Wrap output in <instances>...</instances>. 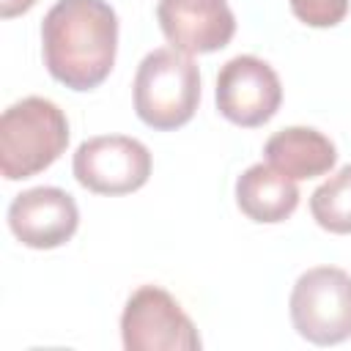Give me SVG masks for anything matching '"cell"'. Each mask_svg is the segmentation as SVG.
<instances>
[{
  "mask_svg": "<svg viewBox=\"0 0 351 351\" xmlns=\"http://www.w3.org/2000/svg\"><path fill=\"white\" fill-rule=\"evenodd\" d=\"M118 49V16L104 0H58L41 22L47 71L71 90L107 80Z\"/></svg>",
  "mask_w": 351,
  "mask_h": 351,
  "instance_id": "obj_1",
  "label": "cell"
},
{
  "mask_svg": "<svg viewBox=\"0 0 351 351\" xmlns=\"http://www.w3.org/2000/svg\"><path fill=\"white\" fill-rule=\"evenodd\" d=\"M69 145L63 110L41 96L14 101L0 118V173L8 181L47 170Z\"/></svg>",
  "mask_w": 351,
  "mask_h": 351,
  "instance_id": "obj_2",
  "label": "cell"
},
{
  "mask_svg": "<svg viewBox=\"0 0 351 351\" xmlns=\"http://www.w3.org/2000/svg\"><path fill=\"white\" fill-rule=\"evenodd\" d=\"M200 101V71L192 55L162 47L148 52L134 74L137 118L159 132H170L192 121Z\"/></svg>",
  "mask_w": 351,
  "mask_h": 351,
  "instance_id": "obj_3",
  "label": "cell"
},
{
  "mask_svg": "<svg viewBox=\"0 0 351 351\" xmlns=\"http://www.w3.org/2000/svg\"><path fill=\"white\" fill-rule=\"evenodd\" d=\"M293 329L315 343L335 346L351 337V274L337 266L307 269L291 291Z\"/></svg>",
  "mask_w": 351,
  "mask_h": 351,
  "instance_id": "obj_4",
  "label": "cell"
},
{
  "mask_svg": "<svg viewBox=\"0 0 351 351\" xmlns=\"http://www.w3.org/2000/svg\"><path fill=\"white\" fill-rule=\"evenodd\" d=\"M126 351H197L200 335L181 304L159 285H140L121 315Z\"/></svg>",
  "mask_w": 351,
  "mask_h": 351,
  "instance_id": "obj_5",
  "label": "cell"
},
{
  "mask_svg": "<svg viewBox=\"0 0 351 351\" xmlns=\"http://www.w3.org/2000/svg\"><path fill=\"white\" fill-rule=\"evenodd\" d=\"M80 186L96 195H129L151 176L148 148L126 134H101L80 143L71 162Z\"/></svg>",
  "mask_w": 351,
  "mask_h": 351,
  "instance_id": "obj_6",
  "label": "cell"
},
{
  "mask_svg": "<svg viewBox=\"0 0 351 351\" xmlns=\"http://www.w3.org/2000/svg\"><path fill=\"white\" fill-rule=\"evenodd\" d=\"M282 101V85L277 71L255 58L236 55L217 74V107L239 126H263Z\"/></svg>",
  "mask_w": 351,
  "mask_h": 351,
  "instance_id": "obj_7",
  "label": "cell"
},
{
  "mask_svg": "<svg viewBox=\"0 0 351 351\" xmlns=\"http://www.w3.org/2000/svg\"><path fill=\"white\" fill-rule=\"evenodd\" d=\"M80 225L74 197L60 186H33L8 206L11 233L33 250H55L66 244Z\"/></svg>",
  "mask_w": 351,
  "mask_h": 351,
  "instance_id": "obj_8",
  "label": "cell"
},
{
  "mask_svg": "<svg viewBox=\"0 0 351 351\" xmlns=\"http://www.w3.org/2000/svg\"><path fill=\"white\" fill-rule=\"evenodd\" d=\"M156 19L165 38L186 55L217 52L236 33L228 0H159Z\"/></svg>",
  "mask_w": 351,
  "mask_h": 351,
  "instance_id": "obj_9",
  "label": "cell"
},
{
  "mask_svg": "<svg viewBox=\"0 0 351 351\" xmlns=\"http://www.w3.org/2000/svg\"><path fill=\"white\" fill-rule=\"evenodd\" d=\"M266 162L288 178H315L335 167V143L310 126H288L274 132L263 145Z\"/></svg>",
  "mask_w": 351,
  "mask_h": 351,
  "instance_id": "obj_10",
  "label": "cell"
},
{
  "mask_svg": "<svg viewBox=\"0 0 351 351\" xmlns=\"http://www.w3.org/2000/svg\"><path fill=\"white\" fill-rule=\"evenodd\" d=\"M236 203L252 222H282L299 206V186L285 173L274 170L269 162L247 167L236 178Z\"/></svg>",
  "mask_w": 351,
  "mask_h": 351,
  "instance_id": "obj_11",
  "label": "cell"
},
{
  "mask_svg": "<svg viewBox=\"0 0 351 351\" xmlns=\"http://www.w3.org/2000/svg\"><path fill=\"white\" fill-rule=\"evenodd\" d=\"M310 214L329 233H351V165L340 167L310 195Z\"/></svg>",
  "mask_w": 351,
  "mask_h": 351,
  "instance_id": "obj_12",
  "label": "cell"
},
{
  "mask_svg": "<svg viewBox=\"0 0 351 351\" xmlns=\"http://www.w3.org/2000/svg\"><path fill=\"white\" fill-rule=\"evenodd\" d=\"M299 22L310 27H335L348 14V0H288Z\"/></svg>",
  "mask_w": 351,
  "mask_h": 351,
  "instance_id": "obj_13",
  "label": "cell"
},
{
  "mask_svg": "<svg viewBox=\"0 0 351 351\" xmlns=\"http://www.w3.org/2000/svg\"><path fill=\"white\" fill-rule=\"evenodd\" d=\"M33 5H36V0H0V16H3V19L19 16V14L30 11Z\"/></svg>",
  "mask_w": 351,
  "mask_h": 351,
  "instance_id": "obj_14",
  "label": "cell"
}]
</instances>
